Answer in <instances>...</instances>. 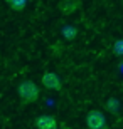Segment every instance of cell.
Segmentation results:
<instances>
[{
	"instance_id": "obj_9",
	"label": "cell",
	"mask_w": 123,
	"mask_h": 129,
	"mask_svg": "<svg viewBox=\"0 0 123 129\" xmlns=\"http://www.w3.org/2000/svg\"><path fill=\"white\" fill-rule=\"evenodd\" d=\"M113 52L116 55H123V39H120L113 44Z\"/></svg>"
},
{
	"instance_id": "obj_1",
	"label": "cell",
	"mask_w": 123,
	"mask_h": 129,
	"mask_svg": "<svg viewBox=\"0 0 123 129\" xmlns=\"http://www.w3.org/2000/svg\"><path fill=\"white\" fill-rule=\"evenodd\" d=\"M17 94L22 99V102L30 104L39 99V87L34 81H22L17 87Z\"/></svg>"
},
{
	"instance_id": "obj_3",
	"label": "cell",
	"mask_w": 123,
	"mask_h": 129,
	"mask_svg": "<svg viewBox=\"0 0 123 129\" xmlns=\"http://www.w3.org/2000/svg\"><path fill=\"white\" fill-rule=\"evenodd\" d=\"M41 81H42V86L46 89H49V91H59L62 87L61 77L57 76V74H54V72H44Z\"/></svg>"
},
{
	"instance_id": "obj_4",
	"label": "cell",
	"mask_w": 123,
	"mask_h": 129,
	"mask_svg": "<svg viewBox=\"0 0 123 129\" xmlns=\"http://www.w3.org/2000/svg\"><path fill=\"white\" fill-rule=\"evenodd\" d=\"M57 119L51 114H42L36 119V127L37 129H56Z\"/></svg>"
},
{
	"instance_id": "obj_7",
	"label": "cell",
	"mask_w": 123,
	"mask_h": 129,
	"mask_svg": "<svg viewBox=\"0 0 123 129\" xmlns=\"http://www.w3.org/2000/svg\"><path fill=\"white\" fill-rule=\"evenodd\" d=\"M106 109H108L111 114H118L120 112V102L116 99H108L106 101Z\"/></svg>"
},
{
	"instance_id": "obj_2",
	"label": "cell",
	"mask_w": 123,
	"mask_h": 129,
	"mask_svg": "<svg viewBox=\"0 0 123 129\" xmlns=\"http://www.w3.org/2000/svg\"><path fill=\"white\" fill-rule=\"evenodd\" d=\"M86 127L88 129H104L106 127V117L101 111L93 109L86 114Z\"/></svg>"
},
{
	"instance_id": "obj_6",
	"label": "cell",
	"mask_w": 123,
	"mask_h": 129,
	"mask_svg": "<svg viewBox=\"0 0 123 129\" xmlns=\"http://www.w3.org/2000/svg\"><path fill=\"white\" fill-rule=\"evenodd\" d=\"M79 2H62L61 4V9H62V12L64 14H73L78 7H79Z\"/></svg>"
},
{
	"instance_id": "obj_5",
	"label": "cell",
	"mask_w": 123,
	"mask_h": 129,
	"mask_svg": "<svg viewBox=\"0 0 123 129\" xmlns=\"http://www.w3.org/2000/svg\"><path fill=\"white\" fill-rule=\"evenodd\" d=\"M76 35H78V29L73 27V25H66L62 29V37L66 40H73V39H76Z\"/></svg>"
},
{
	"instance_id": "obj_8",
	"label": "cell",
	"mask_w": 123,
	"mask_h": 129,
	"mask_svg": "<svg viewBox=\"0 0 123 129\" xmlns=\"http://www.w3.org/2000/svg\"><path fill=\"white\" fill-rule=\"evenodd\" d=\"M9 5L14 10H24L27 7V2L25 0H12V2H9Z\"/></svg>"
},
{
	"instance_id": "obj_10",
	"label": "cell",
	"mask_w": 123,
	"mask_h": 129,
	"mask_svg": "<svg viewBox=\"0 0 123 129\" xmlns=\"http://www.w3.org/2000/svg\"><path fill=\"white\" fill-rule=\"evenodd\" d=\"M64 129H69V127H64Z\"/></svg>"
}]
</instances>
